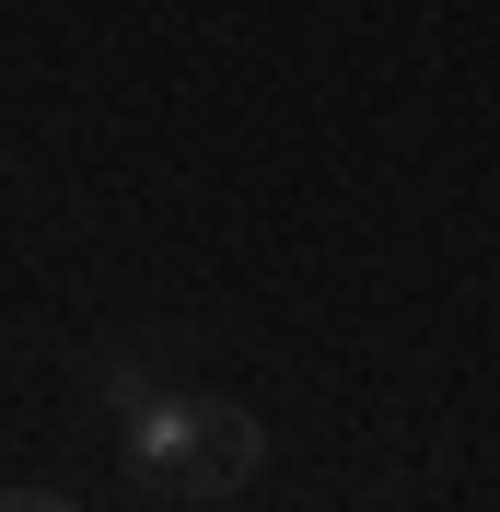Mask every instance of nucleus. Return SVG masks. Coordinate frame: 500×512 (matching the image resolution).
Instances as JSON below:
<instances>
[{
    "label": "nucleus",
    "instance_id": "nucleus-1",
    "mask_svg": "<svg viewBox=\"0 0 500 512\" xmlns=\"http://www.w3.org/2000/svg\"><path fill=\"white\" fill-rule=\"evenodd\" d=\"M94 396L117 419L128 478L163 489V501H233V489L268 466V431H256L233 396H198V384H163L152 361H94Z\"/></svg>",
    "mask_w": 500,
    "mask_h": 512
},
{
    "label": "nucleus",
    "instance_id": "nucleus-2",
    "mask_svg": "<svg viewBox=\"0 0 500 512\" xmlns=\"http://www.w3.org/2000/svg\"><path fill=\"white\" fill-rule=\"evenodd\" d=\"M0 512H82L70 489H0Z\"/></svg>",
    "mask_w": 500,
    "mask_h": 512
}]
</instances>
